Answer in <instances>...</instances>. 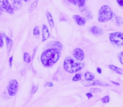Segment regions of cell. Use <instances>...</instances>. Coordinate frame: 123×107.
<instances>
[{
  "mask_svg": "<svg viewBox=\"0 0 123 107\" xmlns=\"http://www.w3.org/2000/svg\"><path fill=\"white\" fill-rule=\"evenodd\" d=\"M81 77H82V75L79 73L75 74L74 77H73V81H79V80H81Z\"/></svg>",
  "mask_w": 123,
  "mask_h": 107,
  "instance_id": "obj_24",
  "label": "cell"
},
{
  "mask_svg": "<svg viewBox=\"0 0 123 107\" xmlns=\"http://www.w3.org/2000/svg\"><path fill=\"white\" fill-rule=\"evenodd\" d=\"M0 9L9 14H13L14 11L11 6L10 2L8 0H0Z\"/></svg>",
  "mask_w": 123,
  "mask_h": 107,
  "instance_id": "obj_6",
  "label": "cell"
},
{
  "mask_svg": "<svg viewBox=\"0 0 123 107\" xmlns=\"http://www.w3.org/2000/svg\"><path fill=\"white\" fill-rule=\"evenodd\" d=\"M101 101H102V103H108V102L110 101V97L109 95H106V96L103 97L102 99H101Z\"/></svg>",
  "mask_w": 123,
  "mask_h": 107,
  "instance_id": "obj_26",
  "label": "cell"
},
{
  "mask_svg": "<svg viewBox=\"0 0 123 107\" xmlns=\"http://www.w3.org/2000/svg\"><path fill=\"white\" fill-rule=\"evenodd\" d=\"M118 59H119L120 63L123 65V51H122V52H121L119 55H118Z\"/></svg>",
  "mask_w": 123,
  "mask_h": 107,
  "instance_id": "obj_27",
  "label": "cell"
},
{
  "mask_svg": "<svg viewBox=\"0 0 123 107\" xmlns=\"http://www.w3.org/2000/svg\"><path fill=\"white\" fill-rule=\"evenodd\" d=\"M73 55L79 62H82L84 60V53L82 49L80 48H76L73 51Z\"/></svg>",
  "mask_w": 123,
  "mask_h": 107,
  "instance_id": "obj_7",
  "label": "cell"
},
{
  "mask_svg": "<svg viewBox=\"0 0 123 107\" xmlns=\"http://www.w3.org/2000/svg\"><path fill=\"white\" fill-rule=\"evenodd\" d=\"M77 5L79 7V9L85 7V0H77Z\"/></svg>",
  "mask_w": 123,
  "mask_h": 107,
  "instance_id": "obj_22",
  "label": "cell"
},
{
  "mask_svg": "<svg viewBox=\"0 0 123 107\" xmlns=\"http://www.w3.org/2000/svg\"><path fill=\"white\" fill-rule=\"evenodd\" d=\"M41 32H42V39H41V41L45 42V41L47 40L50 37V31H49V29H48V27L46 24H43L42 25Z\"/></svg>",
  "mask_w": 123,
  "mask_h": 107,
  "instance_id": "obj_8",
  "label": "cell"
},
{
  "mask_svg": "<svg viewBox=\"0 0 123 107\" xmlns=\"http://www.w3.org/2000/svg\"><path fill=\"white\" fill-rule=\"evenodd\" d=\"M46 46H51V47H52L51 49H58V50L62 49V44L60 42H58V41H52V42L47 44Z\"/></svg>",
  "mask_w": 123,
  "mask_h": 107,
  "instance_id": "obj_10",
  "label": "cell"
},
{
  "mask_svg": "<svg viewBox=\"0 0 123 107\" xmlns=\"http://www.w3.org/2000/svg\"><path fill=\"white\" fill-rule=\"evenodd\" d=\"M90 32L92 33L93 34H95V35H100V34H103V29H100L99 27H98V26H93V27H91L90 29Z\"/></svg>",
  "mask_w": 123,
  "mask_h": 107,
  "instance_id": "obj_12",
  "label": "cell"
},
{
  "mask_svg": "<svg viewBox=\"0 0 123 107\" xmlns=\"http://www.w3.org/2000/svg\"><path fill=\"white\" fill-rule=\"evenodd\" d=\"M109 39L111 43L116 47L123 46V33L114 32L109 34Z\"/></svg>",
  "mask_w": 123,
  "mask_h": 107,
  "instance_id": "obj_4",
  "label": "cell"
},
{
  "mask_svg": "<svg viewBox=\"0 0 123 107\" xmlns=\"http://www.w3.org/2000/svg\"><path fill=\"white\" fill-rule=\"evenodd\" d=\"M117 4H119L121 7H123V0H118L117 1Z\"/></svg>",
  "mask_w": 123,
  "mask_h": 107,
  "instance_id": "obj_33",
  "label": "cell"
},
{
  "mask_svg": "<svg viewBox=\"0 0 123 107\" xmlns=\"http://www.w3.org/2000/svg\"><path fill=\"white\" fill-rule=\"evenodd\" d=\"M4 34H3V33H0V48L4 47Z\"/></svg>",
  "mask_w": 123,
  "mask_h": 107,
  "instance_id": "obj_25",
  "label": "cell"
},
{
  "mask_svg": "<svg viewBox=\"0 0 123 107\" xmlns=\"http://www.w3.org/2000/svg\"><path fill=\"white\" fill-rule=\"evenodd\" d=\"M46 19H47L48 24H49L50 27H51V28H54V20H53V18H52V16H51V13H50V12H46Z\"/></svg>",
  "mask_w": 123,
  "mask_h": 107,
  "instance_id": "obj_15",
  "label": "cell"
},
{
  "mask_svg": "<svg viewBox=\"0 0 123 107\" xmlns=\"http://www.w3.org/2000/svg\"><path fill=\"white\" fill-rule=\"evenodd\" d=\"M94 75L92 73V72H89V71H87L85 74H84V78L87 81H91V80H94Z\"/></svg>",
  "mask_w": 123,
  "mask_h": 107,
  "instance_id": "obj_16",
  "label": "cell"
},
{
  "mask_svg": "<svg viewBox=\"0 0 123 107\" xmlns=\"http://www.w3.org/2000/svg\"><path fill=\"white\" fill-rule=\"evenodd\" d=\"M109 68L111 69V70H113V71L116 72V74H119V75H122L123 74V70L121 68H119V67H116V66H115V65H110Z\"/></svg>",
  "mask_w": 123,
  "mask_h": 107,
  "instance_id": "obj_18",
  "label": "cell"
},
{
  "mask_svg": "<svg viewBox=\"0 0 123 107\" xmlns=\"http://www.w3.org/2000/svg\"><path fill=\"white\" fill-rule=\"evenodd\" d=\"M84 85H99V86H109V84L108 83H105V82H102L100 80H94L93 81L92 83H83Z\"/></svg>",
  "mask_w": 123,
  "mask_h": 107,
  "instance_id": "obj_11",
  "label": "cell"
},
{
  "mask_svg": "<svg viewBox=\"0 0 123 107\" xmlns=\"http://www.w3.org/2000/svg\"><path fill=\"white\" fill-rule=\"evenodd\" d=\"M101 90L100 89H98V88H91L90 89V93H99L100 92Z\"/></svg>",
  "mask_w": 123,
  "mask_h": 107,
  "instance_id": "obj_28",
  "label": "cell"
},
{
  "mask_svg": "<svg viewBox=\"0 0 123 107\" xmlns=\"http://www.w3.org/2000/svg\"><path fill=\"white\" fill-rule=\"evenodd\" d=\"M116 23L118 26H121V24H123V19H121L119 16H116Z\"/></svg>",
  "mask_w": 123,
  "mask_h": 107,
  "instance_id": "obj_23",
  "label": "cell"
},
{
  "mask_svg": "<svg viewBox=\"0 0 123 107\" xmlns=\"http://www.w3.org/2000/svg\"><path fill=\"white\" fill-rule=\"evenodd\" d=\"M84 66V64L82 62L75 61L74 59H72L71 57L67 56L64 60L63 63V69L66 72L68 73H76V72L81 70Z\"/></svg>",
  "mask_w": 123,
  "mask_h": 107,
  "instance_id": "obj_2",
  "label": "cell"
},
{
  "mask_svg": "<svg viewBox=\"0 0 123 107\" xmlns=\"http://www.w3.org/2000/svg\"><path fill=\"white\" fill-rule=\"evenodd\" d=\"M68 2H70L71 4H74V5H77V0H68Z\"/></svg>",
  "mask_w": 123,
  "mask_h": 107,
  "instance_id": "obj_32",
  "label": "cell"
},
{
  "mask_svg": "<svg viewBox=\"0 0 123 107\" xmlns=\"http://www.w3.org/2000/svg\"><path fill=\"white\" fill-rule=\"evenodd\" d=\"M10 4L14 10H18V9H20L21 6H22V3H21V1H19V0H14V1L11 2Z\"/></svg>",
  "mask_w": 123,
  "mask_h": 107,
  "instance_id": "obj_14",
  "label": "cell"
},
{
  "mask_svg": "<svg viewBox=\"0 0 123 107\" xmlns=\"http://www.w3.org/2000/svg\"><path fill=\"white\" fill-rule=\"evenodd\" d=\"M113 12L108 5H103L99 9L98 14V21L99 23H105L113 18Z\"/></svg>",
  "mask_w": 123,
  "mask_h": 107,
  "instance_id": "obj_3",
  "label": "cell"
},
{
  "mask_svg": "<svg viewBox=\"0 0 123 107\" xmlns=\"http://www.w3.org/2000/svg\"><path fill=\"white\" fill-rule=\"evenodd\" d=\"M4 38H5V40H6V46H7V53L8 54H9L11 51V49H12V47H13V40L10 39V38H9L8 36H4Z\"/></svg>",
  "mask_w": 123,
  "mask_h": 107,
  "instance_id": "obj_13",
  "label": "cell"
},
{
  "mask_svg": "<svg viewBox=\"0 0 123 107\" xmlns=\"http://www.w3.org/2000/svg\"><path fill=\"white\" fill-rule=\"evenodd\" d=\"M18 89H19V83L16 80H11L9 82L7 86L8 94L10 96H14L17 94Z\"/></svg>",
  "mask_w": 123,
  "mask_h": 107,
  "instance_id": "obj_5",
  "label": "cell"
},
{
  "mask_svg": "<svg viewBox=\"0 0 123 107\" xmlns=\"http://www.w3.org/2000/svg\"><path fill=\"white\" fill-rule=\"evenodd\" d=\"M60 55V50L56 49H48L41 54V61L45 67H51L58 61Z\"/></svg>",
  "mask_w": 123,
  "mask_h": 107,
  "instance_id": "obj_1",
  "label": "cell"
},
{
  "mask_svg": "<svg viewBox=\"0 0 123 107\" xmlns=\"http://www.w3.org/2000/svg\"><path fill=\"white\" fill-rule=\"evenodd\" d=\"M24 61L25 62L26 64H30L31 62V57L29 53H27V52L24 53Z\"/></svg>",
  "mask_w": 123,
  "mask_h": 107,
  "instance_id": "obj_19",
  "label": "cell"
},
{
  "mask_svg": "<svg viewBox=\"0 0 123 107\" xmlns=\"http://www.w3.org/2000/svg\"><path fill=\"white\" fill-rule=\"evenodd\" d=\"M1 14H2V10L0 9V15H1Z\"/></svg>",
  "mask_w": 123,
  "mask_h": 107,
  "instance_id": "obj_37",
  "label": "cell"
},
{
  "mask_svg": "<svg viewBox=\"0 0 123 107\" xmlns=\"http://www.w3.org/2000/svg\"><path fill=\"white\" fill-rule=\"evenodd\" d=\"M33 34H34L35 37L36 38H39L40 36V29L38 26H36V27L34 28V29H33Z\"/></svg>",
  "mask_w": 123,
  "mask_h": 107,
  "instance_id": "obj_20",
  "label": "cell"
},
{
  "mask_svg": "<svg viewBox=\"0 0 123 107\" xmlns=\"http://www.w3.org/2000/svg\"><path fill=\"white\" fill-rule=\"evenodd\" d=\"M46 86H48V87H52L53 86V84L51 82H48V83L46 84Z\"/></svg>",
  "mask_w": 123,
  "mask_h": 107,
  "instance_id": "obj_34",
  "label": "cell"
},
{
  "mask_svg": "<svg viewBox=\"0 0 123 107\" xmlns=\"http://www.w3.org/2000/svg\"><path fill=\"white\" fill-rule=\"evenodd\" d=\"M73 19H74L76 23H77L78 25L79 26H84L86 24V19L80 15H78V14H75V15L73 16Z\"/></svg>",
  "mask_w": 123,
  "mask_h": 107,
  "instance_id": "obj_9",
  "label": "cell"
},
{
  "mask_svg": "<svg viewBox=\"0 0 123 107\" xmlns=\"http://www.w3.org/2000/svg\"><path fill=\"white\" fill-rule=\"evenodd\" d=\"M37 4H38V1H35V2H33L32 4L31 5V7L28 9V12H29V13L32 12V11L36 8V6H37Z\"/></svg>",
  "mask_w": 123,
  "mask_h": 107,
  "instance_id": "obj_21",
  "label": "cell"
},
{
  "mask_svg": "<svg viewBox=\"0 0 123 107\" xmlns=\"http://www.w3.org/2000/svg\"><path fill=\"white\" fill-rule=\"evenodd\" d=\"M37 90H38V85H33V87H32V90H31V94H35L36 91H37Z\"/></svg>",
  "mask_w": 123,
  "mask_h": 107,
  "instance_id": "obj_29",
  "label": "cell"
},
{
  "mask_svg": "<svg viewBox=\"0 0 123 107\" xmlns=\"http://www.w3.org/2000/svg\"><path fill=\"white\" fill-rule=\"evenodd\" d=\"M86 96L89 99H91V98H93V94L90 93V92H88V93H86Z\"/></svg>",
  "mask_w": 123,
  "mask_h": 107,
  "instance_id": "obj_30",
  "label": "cell"
},
{
  "mask_svg": "<svg viewBox=\"0 0 123 107\" xmlns=\"http://www.w3.org/2000/svg\"><path fill=\"white\" fill-rule=\"evenodd\" d=\"M111 82H112V84H114L115 85H116V86H119V85H120V84L117 83V82H115V81H113V80Z\"/></svg>",
  "mask_w": 123,
  "mask_h": 107,
  "instance_id": "obj_35",
  "label": "cell"
},
{
  "mask_svg": "<svg viewBox=\"0 0 123 107\" xmlns=\"http://www.w3.org/2000/svg\"><path fill=\"white\" fill-rule=\"evenodd\" d=\"M97 72L99 74H101V73H102V70H101L100 68H97Z\"/></svg>",
  "mask_w": 123,
  "mask_h": 107,
  "instance_id": "obj_36",
  "label": "cell"
},
{
  "mask_svg": "<svg viewBox=\"0 0 123 107\" xmlns=\"http://www.w3.org/2000/svg\"><path fill=\"white\" fill-rule=\"evenodd\" d=\"M9 67H12V63H13V56H11L9 60Z\"/></svg>",
  "mask_w": 123,
  "mask_h": 107,
  "instance_id": "obj_31",
  "label": "cell"
},
{
  "mask_svg": "<svg viewBox=\"0 0 123 107\" xmlns=\"http://www.w3.org/2000/svg\"><path fill=\"white\" fill-rule=\"evenodd\" d=\"M80 10L82 11V13L84 14V15H85V17L87 18V19H92L93 16H92V14H91L90 11L88 10V9H86L85 7H84V8H82V9H80Z\"/></svg>",
  "mask_w": 123,
  "mask_h": 107,
  "instance_id": "obj_17",
  "label": "cell"
}]
</instances>
